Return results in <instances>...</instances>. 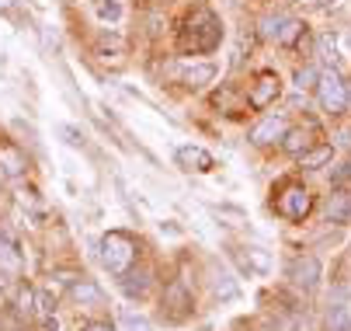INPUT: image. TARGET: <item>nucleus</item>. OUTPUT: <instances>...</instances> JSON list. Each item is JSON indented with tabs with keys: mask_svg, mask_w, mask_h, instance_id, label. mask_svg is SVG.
Wrapping results in <instances>:
<instances>
[{
	"mask_svg": "<svg viewBox=\"0 0 351 331\" xmlns=\"http://www.w3.org/2000/svg\"><path fill=\"white\" fill-rule=\"evenodd\" d=\"M136 251H139L136 248V238H132V233H125V230H112V233H105V238L97 241V255H101L105 269L112 275H119V279L132 269Z\"/></svg>",
	"mask_w": 351,
	"mask_h": 331,
	"instance_id": "nucleus-1",
	"label": "nucleus"
},
{
	"mask_svg": "<svg viewBox=\"0 0 351 331\" xmlns=\"http://www.w3.org/2000/svg\"><path fill=\"white\" fill-rule=\"evenodd\" d=\"M219 38H223V28H219L216 14L202 11V28L191 25V28L184 32L181 45H184L188 53H209V49H216V45H219Z\"/></svg>",
	"mask_w": 351,
	"mask_h": 331,
	"instance_id": "nucleus-2",
	"label": "nucleus"
},
{
	"mask_svg": "<svg viewBox=\"0 0 351 331\" xmlns=\"http://www.w3.org/2000/svg\"><path fill=\"white\" fill-rule=\"evenodd\" d=\"M317 102H320V109H324V112H330V115H337V112H344V109H348V84L341 80V73H337V70L320 73V84H317Z\"/></svg>",
	"mask_w": 351,
	"mask_h": 331,
	"instance_id": "nucleus-3",
	"label": "nucleus"
},
{
	"mask_svg": "<svg viewBox=\"0 0 351 331\" xmlns=\"http://www.w3.org/2000/svg\"><path fill=\"white\" fill-rule=\"evenodd\" d=\"M310 209H313V196L306 192L303 185H289L282 192V199H278V213L285 220H306Z\"/></svg>",
	"mask_w": 351,
	"mask_h": 331,
	"instance_id": "nucleus-4",
	"label": "nucleus"
},
{
	"mask_svg": "<svg viewBox=\"0 0 351 331\" xmlns=\"http://www.w3.org/2000/svg\"><path fill=\"white\" fill-rule=\"evenodd\" d=\"M289 279L295 282L299 290L313 293V290H317V282H320V258H313V255H299V258H292V265H289Z\"/></svg>",
	"mask_w": 351,
	"mask_h": 331,
	"instance_id": "nucleus-5",
	"label": "nucleus"
},
{
	"mask_svg": "<svg viewBox=\"0 0 351 331\" xmlns=\"http://www.w3.org/2000/svg\"><path fill=\"white\" fill-rule=\"evenodd\" d=\"M282 94V80L271 73V70H265V73H258V80L250 84V109H258V112H265L275 98Z\"/></svg>",
	"mask_w": 351,
	"mask_h": 331,
	"instance_id": "nucleus-6",
	"label": "nucleus"
},
{
	"mask_svg": "<svg viewBox=\"0 0 351 331\" xmlns=\"http://www.w3.org/2000/svg\"><path fill=\"white\" fill-rule=\"evenodd\" d=\"M174 161H178V168H184V171H198V174H206V171L216 168L213 154H209L206 147H195V144L178 147V150H174Z\"/></svg>",
	"mask_w": 351,
	"mask_h": 331,
	"instance_id": "nucleus-7",
	"label": "nucleus"
},
{
	"mask_svg": "<svg viewBox=\"0 0 351 331\" xmlns=\"http://www.w3.org/2000/svg\"><path fill=\"white\" fill-rule=\"evenodd\" d=\"M285 133H289L285 129V115H268V119H261L254 129H250V144H254V147H271V144H278Z\"/></svg>",
	"mask_w": 351,
	"mask_h": 331,
	"instance_id": "nucleus-8",
	"label": "nucleus"
},
{
	"mask_svg": "<svg viewBox=\"0 0 351 331\" xmlns=\"http://www.w3.org/2000/svg\"><path fill=\"white\" fill-rule=\"evenodd\" d=\"M73 300L77 304H84V307H101L105 304V290L97 286L94 279H80V282H73Z\"/></svg>",
	"mask_w": 351,
	"mask_h": 331,
	"instance_id": "nucleus-9",
	"label": "nucleus"
},
{
	"mask_svg": "<svg viewBox=\"0 0 351 331\" xmlns=\"http://www.w3.org/2000/svg\"><path fill=\"white\" fill-rule=\"evenodd\" d=\"M324 216L330 223H348L351 220V192H334L324 206Z\"/></svg>",
	"mask_w": 351,
	"mask_h": 331,
	"instance_id": "nucleus-10",
	"label": "nucleus"
},
{
	"mask_svg": "<svg viewBox=\"0 0 351 331\" xmlns=\"http://www.w3.org/2000/svg\"><path fill=\"white\" fill-rule=\"evenodd\" d=\"M310 147H313V133H310V129H289V133L282 136V150L292 154V157L306 154Z\"/></svg>",
	"mask_w": 351,
	"mask_h": 331,
	"instance_id": "nucleus-11",
	"label": "nucleus"
},
{
	"mask_svg": "<svg viewBox=\"0 0 351 331\" xmlns=\"http://www.w3.org/2000/svg\"><path fill=\"white\" fill-rule=\"evenodd\" d=\"M167 307H174V310H171V321H181V317H188V307H191V297H188V290L174 282V286L167 290V297H164V310H167Z\"/></svg>",
	"mask_w": 351,
	"mask_h": 331,
	"instance_id": "nucleus-12",
	"label": "nucleus"
},
{
	"mask_svg": "<svg viewBox=\"0 0 351 331\" xmlns=\"http://www.w3.org/2000/svg\"><path fill=\"white\" fill-rule=\"evenodd\" d=\"M0 168H4L8 178H21L25 168H28V161H25V154L14 150V147H0Z\"/></svg>",
	"mask_w": 351,
	"mask_h": 331,
	"instance_id": "nucleus-13",
	"label": "nucleus"
},
{
	"mask_svg": "<svg viewBox=\"0 0 351 331\" xmlns=\"http://www.w3.org/2000/svg\"><path fill=\"white\" fill-rule=\"evenodd\" d=\"M330 157H334V147H330V144H324V147H310L306 154H299V168H303V171H317V168H324Z\"/></svg>",
	"mask_w": 351,
	"mask_h": 331,
	"instance_id": "nucleus-14",
	"label": "nucleus"
},
{
	"mask_svg": "<svg viewBox=\"0 0 351 331\" xmlns=\"http://www.w3.org/2000/svg\"><path fill=\"white\" fill-rule=\"evenodd\" d=\"M213 77H216V63H195V67H188V70H184V84H188L191 91L206 87Z\"/></svg>",
	"mask_w": 351,
	"mask_h": 331,
	"instance_id": "nucleus-15",
	"label": "nucleus"
},
{
	"mask_svg": "<svg viewBox=\"0 0 351 331\" xmlns=\"http://www.w3.org/2000/svg\"><path fill=\"white\" fill-rule=\"evenodd\" d=\"M213 290H216V297H219V300H237V297H240L237 279H233L226 269H223V272L216 269V275H213Z\"/></svg>",
	"mask_w": 351,
	"mask_h": 331,
	"instance_id": "nucleus-16",
	"label": "nucleus"
},
{
	"mask_svg": "<svg viewBox=\"0 0 351 331\" xmlns=\"http://www.w3.org/2000/svg\"><path fill=\"white\" fill-rule=\"evenodd\" d=\"M303 32H306V25L303 21H295V18H285V25H282V32H278V45L282 49H292V45L303 38Z\"/></svg>",
	"mask_w": 351,
	"mask_h": 331,
	"instance_id": "nucleus-17",
	"label": "nucleus"
},
{
	"mask_svg": "<svg viewBox=\"0 0 351 331\" xmlns=\"http://www.w3.org/2000/svg\"><path fill=\"white\" fill-rule=\"evenodd\" d=\"M317 56H320V63H327V67L337 63V35H334V32H324V35L317 38Z\"/></svg>",
	"mask_w": 351,
	"mask_h": 331,
	"instance_id": "nucleus-18",
	"label": "nucleus"
},
{
	"mask_svg": "<svg viewBox=\"0 0 351 331\" xmlns=\"http://www.w3.org/2000/svg\"><path fill=\"white\" fill-rule=\"evenodd\" d=\"M146 286H149L146 272H132V269H129V272L122 275V290H125V297H132V300H136V297H143V293H146Z\"/></svg>",
	"mask_w": 351,
	"mask_h": 331,
	"instance_id": "nucleus-19",
	"label": "nucleus"
},
{
	"mask_svg": "<svg viewBox=\"0 0 351 331\" xmlns=\"http://www.w3.org/2000/svg\"><path fill=\"white\" fill-rule=\"evenodd\" d=\"M324 331H351V314H348V307L334 304V307L327 310V324H324Z\"/></svg>",
	"mask_w": 351,
	"mask_h": 331,
	"instance_id": "nucleus-20",
	"label": "nucleus"
},
{
	"mask_svg": "<svg viewBox=\"0 0 351 331\" xmlns=\"http://www.w3.org/2000/svg\"><path fill=\"white\" fill-rule=\"evenodd\" d=\"M56 136L63 139L66 147H73V150H80V147L87 144V136H84L77 126H70V122H60V126H56Z\"/></svg>",
	"mask_w": 351,
	"mask_h": 331,
	"instance_id": "nucleus-21",
	"label": "nucleus"
},
{
	"mask_svg": "<svg viewBox=\"0 0 351 331\" xmlns=\"http://www.w3.org/2000/svg\"><path fill=\"white\" fill-rule=\"evenodd\" d=\"M317 84H320V70L317 67H299L295 70V87L299 91H317Z\"/></svg>",
	"mask_w": 351,
	"mask_h": 331,
	"instance_id": "nucleus-22",
	"label": "nucleus"
},
{
	"mask_svg": "<svg viewBox=\"0 0 351 331\" xmlns=\"http://www.w3.org/2000/svg\"><path fill=\"white\" fill-rule=\"evenodd\" d=\"M35 314H38V321H42L45 331H56V328H60V324H56V314H53V300H49L45 293L38 297V310H35Z\"/></svg>",
	"mask_w": 351,
	"mask_h": 331,
	"instance_id": "nucleus-23",
	"label": "nucleus"
},
{
	"mask_svg": "<svg viewBox=\"0 0 351 331\" xmlns=\"http://www.w3.org/2000/svg\"><path fill=\"white\" fill-rule=\"evenodd\" d=\"M97 18L101 21H119L122 18V4L119 0H97Z\"/></svg>",
	"mask_w": 351,
	"mask_h": 331,
	"instance_id": "nucleus-24",
	"label": "nucleus"
},
{
	"mask_svg": "<svg viewBox=\"0 0 351 331\" xmlns=\"http://www.w3.org/2000/svg\"><path fill=\"white\" fill-rule=\"evenodd\" d=\"M122 328L125 331H154V324L139 314H132V310H122Z\"/></svg>",
	"mask_w": 351,
	"mask_h": 331,
	"instance_id": "nucleus-25",
	"label": "nucleus"
},
{
	"mask_svg": "<svg viewBox=\"0 0 351 331\" xmlns=\"http://www.w3.org/2000/svg\"><path fill=\"white\" fill-rule=\"evenodd\" d=\"M247 265H254L258 272H268L271 269V258L265 248H247Z\"/></svg>",
	"mask_w": 351,
	"mask_h": 331,
	"instance_id": "nucleus-26",
	"label": "nucleus"
},
{
	"mask_svg": "<svg viewBox=\"0 0 351 331\" xmlns=\"http://www.w3.org/2000/svg\"><path fill=\"white\" fill-rule=\"evenodd\" d=\"M282 25H285V18H282V14H268V18L261 21V35L278 42V32H282Z\"/></svg>",
	"mask_w": 351,
	"mask_h": 331,
	"instance_id": "nucleus-27",
	"label": "nucleus"
},
{
	"mask_svg": "<svg viewBox=\"0 0 351 331\" xmlns=\"http://www.w3.org/2000/svg\"><path fill=\"white\" fill-rule=\"evenodd\" d=\"M32 304H35V293H32V290H21V297H18V310H21V314H32V310H35Z\"/></svg>",
	"mask_w": 351,
	"mask_h": 331,
	"instance_id": "nucleus-28",
	"label": "nucleus"
},
{
	"mask_svg": "<svg viewBox=\"0 0 351 331\" xmlns=\"http://www.w3.org/2000/svg\"><path fill=\"white\" fill-rule=\"evenodd\" d=\"M84 331H115V328H112L108 321H87V324H84Z\"/></svg>",
	"mask_w": 351,
	"mask_h": 331,
	"instance_id": "nucleus-29",
	"label": "nucleus"
},
{
	"mask_svg": "<svg viewBox=\"0 0 351 331\" xmlns=\"http://www.w3.org/2000/svg\"><path fill=\"white\" fill-rule=\"evenodd\" d=\"M348 178H351V164H341V171L334 174V181L341 185V181H348Z\"/></svg>",
	"mask_w": 351,
	"mask_h": 331,
	"instance_id": "nucleus-30",
	"label": "nucleus"
},
{
	"mask_svg": "<svg viewBox=\"0 0 351 331\" xmlns=\"http://www.w3.org/2000/svg\"><path fill=\"white\" fill-rule=\"evenodd\" d=\"M14 8V0H0V11H11Z\"/></svg>",
	"mask_w": 351,
	"mask_h": 331,
	"instance_id": "nucleus-31",
	"label": "nucleus"
},
{
	"mask_svg": "<svg viewBox=\"0 0 351 331\" xmlns=\"http://www.w3.org/2000/svg\"><path fill=\"white\" fill-rule=\"evenodd\" d=\"M295 4H313V0H295Z\"/></svg>",
	"mask_w": 351,
	"mask_h": 331,
	"instance_id": "nucleus-32",
	"label": "nucleus"
},
{
	"mask_svg": "<svg viewBox=\"0 0 351 331\" xmlns=\"http://www.w3.org/2000/svg\"><path fill=\"white\" fill-rule=\"evenodd\" d=\"M327 4H341V0H327Z\"/></svg>",
	"mask_w": 351,
	"mask_h": 331,
	"instance_id": "nucleus-33",
	"label": "nucleus"
},
{
	"mask_svg": "<svg viewBox=\"0 0 351 331\" xmlns=\"http://www.w3.org/2000/svg\"><path fill=\"white\" fill-rule=\"evenodd\" d=\"M348 105H351V91H348Z\"/></svg>",
	"mask_w": 351,
	"mask_h": 331,
	"instance_id": "nucleus-34",
	"label": "nucleus"
},
{
	"mask_svg": "<svg viewBox=\"0 0 351 331\" xmlns=\"http://www.w3.org/2000/svg\"><path fill=\"white\" fill-rule=\"evenodd\" d=\"M348 45H351V35H348Z\"/></svg>",
	"mask_w": 351,
	"mask_h": 331,
	"instance_id": "nucleus-35",
	"label": "nucleus"
}]
</instances>
